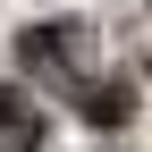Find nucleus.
<instances>
[{
    "instance_id": "1",
    "label": "nucleus",
    "mask_w": 152,
    "mask_h": 152,
    "mask_svg": "<svg viewBox=\"0 0 152 152\" xmlns=\"http://www.w3.org/2000/svg\"><path fill=\"white\" fill-rule=\"evenodd\" d=\"M17 59H26L34 76H59V85H76V76H85V59H93V26H85V17H42V26H26Z\"/></svg>"
},
{
    "instance_id": "2",
    "label": "nucleus",
    "mask_w": 152,
    "mask_h": 152,
    "mask_svg": "<svg viewBox=\"0 0 152 152\" xmlns=\"http://www.w3.org/2000/svg\"><path fill=\"white\" fill-rule=\"evenodd\" d=\"M76 110H85L93 127H127L135 118V93H127L118 76H93V85H76Z\"/></svg>"
},
{
    "instance_id": "3",
    "label": "nucleus",
    "mask_w": 152,
    "mask_h": 152,
    "mask_svg": "<svg viewBox=\"0 0 152 152\" xmlns=\"http://www.w3.org/2000/svg\"><path fill=\"white\" fill-rule=\"evenodd\" d=\"M0 144L9 152H34L42 144V110H34L26 93H0Z\"/></svg>"
}]
</instances>
